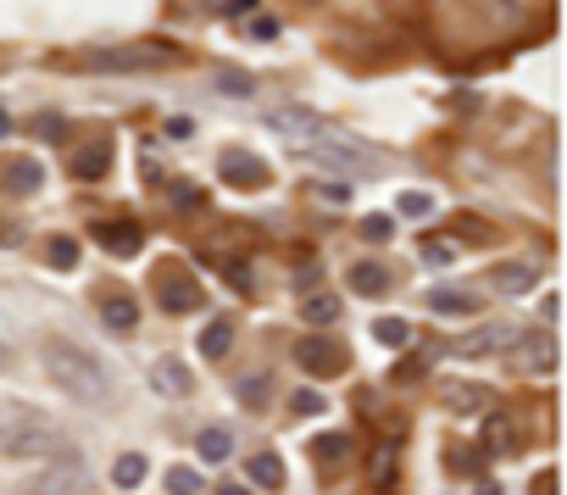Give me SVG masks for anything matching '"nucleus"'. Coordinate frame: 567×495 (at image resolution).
<instances>
[{"instance_id": "f257e3e1", "label": "nucleus", "mask_w": 567, "mask_h": 495, "mask_svg": "<svg viewBox=\"0 0 567 495\" xmlns=\"http://www.w3.org/2000/svg\"><path fill=\"white\" fill-rule=\"evenodd\" d=\"M40 362H45V373H50L67 395H78L84 407H106V401H112V373L100 368V356H89L84 345L45 340V345H40Z\"/></svg>"}, {"instance_id": "f03ea898", "label": "nucleus", "mask_w": 567, "mask_h": 495, "mask_svg": "<svg viewBox=\"0 0 567 495\" xmlns=\"http://www.w3.org/2000/svg\"><path fill=\"white\" fill-rule=\"evenodd\" d=\"M0 451L6 456H61V435L23 401H0Z\"/></svg>"}, {"instance_id": "7ed1b4c3", "label": "nucleus", "mask_w": 567, "mask_h": 495, "mask_svg": "<svg viewBox=\"0 0 567 495\" xmlns=\"http://www.w3.org/2000/svg\"><path fill=\"white\" fill-rule=\"evenodd\" d=\"M167 61H178L173 45H95V50H78V68H89V73H156Z\"/></svg>"}, {"instance_id": "20e7f679", "label": "nucleus", "mask_w": 567, "mask_h": 495, "mask_svg": "<svg viewBox=\"0 0 567 495\" xmlns=\"http://www.w3.org/2000/svg\"><path fill=\"white\" fill-rule=\"evenodd\" d=\"M295 362H300V368H306V373H317V379H334V373H345V345H334V340H323V335H306V340H300L295 345Z\"/></svg>"}, {"instance_id": "39448f33", "label": "nucleus", "mask_w": 567, "mask_h": 495, "mask_svg": "<svg viewBox=\"0 0 567 495\" xmlns=\"http://www.w3.org/2000/svg\"><path fill=\"white\" fill-rule=\"evenodd\" d=\"M223 184L228 189H267L273 173H267V161L251 156V151H223Z\"/></svg>"}, {"instance_id": "423d86ee", "label": "nucleus", "mask_w": 567, "mask_h": 495, "mask_svg": "<svg viewBox=\"0 0 567 495\" xmlns=\"http://www.w3.org/2000/svg\"><path fill=\"white\" fill-rule=\"evenodd\" d=\"M156 295H161V312H195L200 307V284L178 268H167L156 273Z\"/></svg>"}, {"instance_id": "0eeeda50", "label": "nucleus", "mask_w": 567, "mask_h": 495, "mask_svg": "<svg viewBox=\"0 0 567 495\" xmlns=\"http://www.w3.org/2000/svg\"><path fill=\"white\" fill-rule=\"evenodd\" d=\"M428 307L440 312V317H479L484 301L473 289H456V284H440V289H428Z\"/></svg>"}, {"instance_id": "6e6552de", "label": "nucleus", "mask_w": 567, "mask_h": 495, "mask_svg": "<svg viewBox=\"0 0 567 495\" xmlns=\"http://www.w3.org/2000/svg\"><path fill=\"white\" fill-rule=\"evenodd\" d=\"M0 184H6L12 195H40L45 168H40L33 156H12V161H0Z\"/></svg>"}, {"instance_id": "1a4fd4ad", "label": "nucleus", "mask_w": 567, "mask_h": 495, "mask_svg": "<svg viewBox=\"0 0 567 495\" xmlns=\"http://www.w3.org/2000/svg\"><path fill=\"white\" fill-rule=\"evenodd\" d=\"M151 384H156V395H189V390H195L184 356H156V362H151Z\"/></svg>"}, {"instance_id": "9d476101", "label": "nucleus", "mask_w": 567, "mask_h": 495, "mask_svg": "<svg viewBox=\"0 0 567 495\" xmlns=\"http://www.w3.org/2000/svg\"><path fill=\"white\" fill-rule=\"evenodd\" d=\"M106 168H112V140H89V145H78V156H73V179L95 184V179H106Z\"/></svg>"}, {"instance_id": "9b49d317", "label": "nucleus", "mask_w": 567, "mask_h": 495, "mask_svg": "<svg viewBox=\"0 0 567 495\" xmlns=\"http://www.w3.org/2000/svg\"><path fill=\"white\" fill-rule=\"evenodd\" d=\"M95 234H100V245L117 251V256H133V251L145 245V228H140V223H100Z\"/></svg>"}, {"instance_id": "f8f14e48", "label": "nucleus", "mask_w": 567, "mask_h": 495, "mask_svg": "<svg viewBox=\"0 0 567 495\" xmlns=\"http://www.w3.org/2000/svg\"><path fill=\"white\" fill-rule=\"evenodd\" d=\"M489 284H495L500 295H528L540 279H534L528 261H500V268H489Z\"/></svg>"}, {"instance_id": "ddd939ff", "label": "nucleus", "mask_w": 567, "mask_h": 495, "mask_svg": "<svg viewBox=\"0 0 567 495\" xmlns=\"http://www.w3.org/2000/svg\"><path fill=\"white\" fill-rule=\"evenodd\" d=\"M228 351H233V317H212L206 328H200V356L223 362Z\"/></svg>"}, {"instance_id": "4468645a", "label": "nucleus", "mask_w": 567, "mask_h": 495, "mask_svg": "<svg viewBox=\"0 0 567 495\" xmlns=\"http://www.w3.org/2000/svg\"><path fill=\"white\" fill-rule=\"evenodd\" d=\"M523 368L528 373H556V340L551 335H528L523 340Z\"/></svg>"}, {"instance_id": "2eb2a0df", "label": "nucleus", "mask_w": 567, "mask_h": 495, "mask_svg": "<svg viewBox=\"0 0 567 495\" xmlns=\"http://www.w3.org/2000/svg\"><path fill=\"white\" fill-rule=\"evenodd\" d=\"M340 312H345V301H334V295H323V289H312L306 301H300V317H306V323H317V328L340 323Z\"/></svg>"}, {"instance_id": "dca6fc26", "label": "nucleus", "mask_w": 567, "mask_h": 495, "mask_svg": "<svg viewBox=\"0 0 567 495\" xmlns=\"http://www.w3.org/2000/svg\"><path fill=\"white\" fill-rule=\"evenodd\" d=\"M351 289L356 295H384L389 289V268H384V261H356V268H351Z\"/></svg>"}, {"instance_id": "f3484780", "label": "nucleus", "mask_w": 567, "mask_h": 495, "mask_svg": "<svg viewBox=\"0 0 567 495\" xmlns=\"http://www.w3.org/2000/svg\"><path fill=\"white\" fill-rule=\"evenodd\" d=\"M245 473H251L261 490H284V462H279L273 451H256V456L245 462Z\"/></svg>"}, {"instance_id": "a211bd4d", "label": "nucleus", "mask_w": 567, "mask_h": 495, "mask_svg": "<svg viewBox=\"0 0 567 495\" xmlns=\"http://www.w3.org/2000/svg\"><path fill=\"white\" fill-rule=\"evenodd\" d=\"M100 317H106V328H117V335H133V328H140V307H133L128 295H112V301L100 307Z\"/></svg>"}, {"instance_id": "6ab92c4d", "label": "nucleus", "mask_w": 567, "mask_h": 495, "mask_svg": "<svg viewBox=\"0 0 567 495\" xmlns=\"http://www.w3.org/2000/svg\"><path fill=\"white\" fill-rule=\"evenodd\" d=\"M195 451H200V462H228L233 456V440H228V428H200V440H195Z\"/></svg>"}, {"instance_id": "aec40b11", "label": "nucleus", "mask_w": 567, "mask_h": 495, "mask_svg": "<svg viewBox=\"0 0 567 495\" xmlns=\"http://www.w3.org/2000/svg\"><path fill=\"white\" fill-rule=\"evenodd\" d=\"M145 468H151V462H145L140 451H123V456H117V468H112V484H117V490L145 484Z\"/></svg>"}, {"instance_id": "412c9836", "label": "nucleus", "mask_w": 567, "mask_h": 495, "mask_svg": "<svg viewBox=\"0 0 567 495\" xmlns=\"http://www.w3.org/2000/svg\"><path fill=\"white\" fill-rule=\"evenodd\" d=\"M373 340L389 345V351H400V345L412 340V323H407V317H379V323H373Z\"/></svg>"}, {"instance_id": "4be33fe9", "label": "nucleus", "mask_w": 567, "mask_h": 495, "mask_svg": "<svg viewBox=\"0 0 567 495\" xmlns=\"http://www.w3.org/2000/svg\"><path fill=\"white\" fill-rule=\"evenodd\" d=\"M395 212L412 217V223H423V217L434 212V195H423V189H400V195H395Z\"/></svg>"}, {"instance_id": "5701e85b", "label": "nucleus", "mask_w": 567, "mask_h": 495, "mask_svg": "<svg viewBox=\"0 0 567 495\" xmlns=\"http://www.w3.org/2000/svg\"><path fill=\"white\" fill-rule=\"evenodd\" d=\"M45 261L56 273H67V268H78V240H67V234H56L50 245H45Z\"/></svg>"}, {"instance_id": "b1692460", "label": "nucleus", "mask_w": 567, "mask_h": 495, "mask_svg": "<svg viewBox=\"0 0 567 495\" xmlns=\"http://www.w3.org/2000/svg\"><path fill=\"white\" fill-rule=\"evenodd\" d=\"M445 407H451V412H479V407H484V390H473V384H445Z\"/></svg>"}, {"instance_id": "393cba45", "label": "nucleus", "mask_w": 567, "mask_h": 495, "mask_svg": "<svg viewBox=\"0 0 567 495\" xmlns=\"http://www.w3.org/2000/svg\"><path fill=\"white\" fill-rule=\"evenodd\" d=\"M245 40H256V45L279 40V17L273 12H245Z\"/></svg>"}, {"instance_id": "a878e982", "label": "nucleus", "mask_w": 567, "mask_h": 495, "mask_svg": "<svg viewBox=\"0 0 567 495\" xmlns=\"http://www.w3.org/2000/svg\"><path fill=\"white\" fill-rule=\"evenodd\" d=\"M289 412H295V417H323L328 401H323L317 390H295V395H289Z\"/></svg>"}, {"instance_id": "bb28decb", "label": "nucleus", "mask_w": 567, "mask_h": 495, "mask_svg": "<svg viewBox=\"0 0 567 495\" xmlns=\"http://www.w3.org/2000/svg\"><path fill=\"white\" fill-rule=\"evenodd\" d=\"M417 256H423V268L434 273V268H451V261H456V245H451V240H428Z\"/></svg>"}, {"instance_id": "cd10ccee", "label": "nucleus", "mask_w": 567, "mask_h": 495, "mask_svg": "<svg viewBox=\"0 0 567 495\" xmlns=\"http://www.w3.org/2000/svg\"><path fill=\"white\" fill-rule=\"evenodd\" d=\"M484 445H489V456H507L512 451V423L507 417H489V440Z\"/></svg>"}, {"instance_id": "c85d7f7f", "label": "nucleus", "mask_w": 567, "mask_h": 495, "mask_svg": "<svg viewBox=\"0 0 567 495\" xmlns=\"http://www.w3.org/2000/svg\"><path fill=\"white\" fill-rule=\"evenodd\" d=\"M195 490H200L195 468H167V495H195Z\"/></svg>"}, {"instance_id": "c756f323", "label": "nucleus", "mask_w": 567, "mask_h": 495, "mask_svg": "<svg viewBox=\"0 0 567 495\" xmlns=\"http://www.w3.org/2000/svg\"><path fill=\"white\" fill-rule=\"evenodd\" d=\"M312 451H317L323 462H340V456H351V435H323Z\"/></svg>"}, {"instance_id": "7c9ffc66", "label": "nucleus", "mask_w": 567, "mask_h": 495, "mask_svg": "<svg viewBox=\"0 0 567 495\" xmlns=\"http://www.w3.org/2000/svg\"><path fill=\"white\" fill-rule=\"evenodd\" d=\"M389 234H395V217H384V212L361 217V240H373V245H379V240H389Z\"/></svg>"}, {"instance_id": "2f4dec72", "label": "nucleus", "mask_w": 567, "mask_h": 495, "mask_svg": "<svg viewBox=\"0 0 567 495\" xmlns=\"http://www.w3.org/2000/svg\"><path fill=\"white\" fill-rule=\"evenodd\" d=\"M217 89H223V95H233V101H245V95H256V84H251L245 73H217Z\"/></svg>"}, {"instance_id": "473e14b6", "label": "nucleus", "mask_w": 567, "mask_h": 495, "mask_svg": "<svg viewBox=\"0 0 567 495\" xmlns=\"http://www.w3.org/2000/svg\"><path fill=\"white\" fill-rule=\"evenodd\" d=\"M240 401H245V407H261V401H267V373L240 379Z\"/></svg>"}, {"instance_id": "72a5a7b5", "label": "nucleus", "mask_w": 567, "mask_h": 495, "mask_svg": "<svg viewBox=\"0 0 567 495\" xmlns=\"http://www.w3.org/2000/svg\"><path fill=\"white\" fill-rule=\"evenodd\" d=\"M167 201H173V206H200V201H206V189H195V184H167Z\"/></svg>"}, {"instance_id": "f704fd0d", "label": "nucleus", "mask_w": 567, "mask_h": 495, "mask_svg": "<svg viewBox=\"0 0 567 495\" xmlns=\"http://www.w3.org/2000/svg\"><path fill=\"white\" fill-rule=\"evenodd\" d=\"M33 134H40V140H61V117H56V112H45L40 123H33Z\"/></svg>"}, {"instance_id": "c9c22d12", "label": "nucleus", "mask_w": 567, "mask_h": 495, "mask_svg": "<svg viewBox=\"0 0 567 495\" xmlns=\"http://www.w3.org/2000/svg\"><path fill=\"white\" fill-rule=\"evenodd\" d=\"M189 134H195L189 117H167V140H189Z\"/></svg>"}, {"instance_id": "e433bc0d", "label": "nucleus", "mask_w": 567, "mask_h": 495, "mask_svg": "<svg viewBox=\"0 0 567 495\" xmlns=\"http://www.w3.org/2000/svg\"><path fill=\"white\" fill-rule=\"evenodd\" d=\"M323 201H334V206H345V201H351V184H323Z\"/></svg>"}, {"instance_id": "4c0bfd02", "label": "nucleus", "mask_w": 567, "mask_h": 495, "mask_svg": "<svg viewBox=\"0 0 567 495\" xmlns=\"http://www.w3.org/2000/svg\"><path fill=\"white\" fill-rule=\"evenodd\" d=\"M228 279L240 284V289H251V268H245V261H228Z\"/></svg>"}, {"instance_id": "58836bf2", "label": "nucleus", "mask_w": 567, "mask_h": 495, "mask_svg": "<svg viewBox=\"0 0 567 495\" xmlns=\"http://www.w3.org/2000/svg\"><path fill=\"white\" fill-rule=\"evenodd\" d=\"M212 495H251V490H245V484H233V479H223V484H217Z\"/></svg>"}, {"instance_id": "ea45409f", "label": "nucleus", "mask_w": 567, "mask_h": 495, "mask_svg": "<svg viewBox=\"0 0 567 495\" xmlns=\"http://www.w3.org/2000/svg\"><path fill=\"white\" fill-rule=\"evenodd\" d=\"M551 479H556V473H540V484H534V495H551V490H556Z\"/></svg>"}, {"instance_id": "a19ab883", "label": "nucleus", "mask_w": 567, "mask_h": 495, "mask_svg": "<svg viewBox=\"0 0 567 495\" xmlns=\"http://www.w3.org/2000/svg\"><path fill=\"white\" fill-rule=\"evenodd\" d=\"M6 134H12V117H6V112H0V140H6Z\"/></svg>"}, {"instance_id": "79ce46f5", "label": "nucleus", "mask_w": 567, "mask_h": 495, "mask_svg": "<svg viewBox=\"0 0 567 495\" xmlns=\"http://www.w3.org/2000/svg\"><path fill=\"white\" fill-rule=\"evenodd\" d=\"M479 495H500V490H495V484H479Z\"/></svg>"}, {"instance_id": "37998d69", "label": "nucleus", "mask_w": 567, "mask_h": 495, "mask_svg": "<svg viewBox=\"0 0 567 495\" xmlns=\"http://www.w3.org/2000/svg\"><path fill=\"white\" fill-rule=\"evenodd\" d=\"M0 362H6V345H0Z\"/></svg>"}]
</instances>
